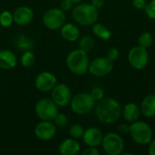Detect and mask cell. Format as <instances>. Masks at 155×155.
Masks as SVG:
<instances>
[{
  "label": "cell",
  "mask_w": 155,
  "mask_h": 155,
  "mask_svg": "<svg viewBox=\"0 0 155 155\" xmlns=\"http://www.w3.org/2000/svg\"><path fill=\"white\" fill-rule=\"evenodd\" d=\"M78 45H79V49L88 53L94 48L95 42H94V39L91 35H84L79 38Z\"/></svg>",
  "instance_id": "23"
},
{
  "label": "cell",
  "mask_w": 155,
  "mask_h": 155,
  "mask_svg": "<svg viewBox=\"0 0 155 155\" xmlns=\"http://www.w3.org/2000/svg\"><path fill=\"white\" fill-rule=\"evenodd\" d=\"M14 45L15 47L23 52L32 50L34 48V41L31 37L25 35H15L14 38Z\"/></svg>",
  "instance_id": "21"
},
{
  "label": "cell",
  "mask_w": 155,
  "mask_h": 155,
  "mask_svg": "<svg viewBox=\"0 0 155 155\" xmlns=\"http://www.w3.org/2000/svg\"><path fill=\"white\" fill-rule=\"evenodd\" d=\"M114 70V62L107 57H97L94 59L90 64L88 71L95 77H104Z\"/></svg>",
  "instance_id": "10"
},
{
  "label": "cell",
  "mask_w": 155,
  "mask_h": 155,
  "mask_svg": "<svg viewBox=\"0 0 155 155\" xmlns=\"http://www.w3.org/2000/svg\"><path fill=\"white\" fill-rule=\"evenodd\" d=\"M146 5V0H133V5L136 9H144Z\"/></svg>",
  "instance_id": "34"
},
{
  "label": "cell",
  "mask_w": 155,
  "mask_h": 155,
  "mask_svg": "<svg viewBox=\"0 0 155 155\" xmlns=\"http://www.w3.org/2000/svg\"><path fill=\"white\" fill-rule=\"evenodd\" d=\"M61 35L66 41L75 42L80 38L81 32L76 25H74L72 23H64L61 27Z\"/></svg>",
  "instance_id": "17"
},
{
  "label": "cell",
  "mask_w": 155,
  "mask_h": 155,
  "mask_svg": "<svg viewBox=\"0 0 155 155\" xmlns=\"http://www.w3.org/2000/svg\"><path fill=\"white\" fill-rule=\"evenodd\" d=\"M72 97L71 89L64 84H56L52 89V100L58 107H64L70 104Z\"/></svg>",
  "instance_id": "11"
},
{
  "label": "cell",
  "mask_w": 155,
  "mask_h": 155,
  "mask_svg": "<svg viewBox=\"0 0 155 155\" xmlns=\"http://www.w3.org/2000/svg\"><path fill=\"white\" fill-rule=\"evenodd\" d=\"M14 22L21 26L30 24L34 18V12L28 6H20L13 13Z\"/></svg>",
  "instance_id": "15"
},
{
  "label": "cell",
  "mask_w": 155,
  "mask_h": 155,
  "mask_svg": "<svg viewBox=\"0 0 155 155\" xmlns=\"http://www.w3.org/2000/svg\"><path fill=\"white\" fill-rule=\"evenodd\" d=\"M90 95L92 96V98L95 102H98V101H100L101 99H103L104 97V89L102 87L96 86V87L92 89V91L90 93Z\"/></svg>",
  "instance_id": "29"
},
{
  "label": "cell",
  "mask_w": 155,
  "mask_h": 155,
  "mask_svg": "<svg viewBox=\"0 0 155 155\" xmlns=\"http://www.w3.org/2000/svg\"><path fill=\"white\" fill-rule=\"evenodd\" d=\"M74 4H78V3H81L83 0H71Z\"/></svg>",
  "instance_id": "38"
},
{
  "label": "cell",
  "mask_w": 155,
  "mask_h": 155,
  "mask_svg": "<svg viewBox=\"0 0 155 155\" xmlns=\"http://www.w3.org/2000/svg\"><path fill=\"white\" fill-rule=\"evenodd\" d=\"M56 134V126L51 121H42L35 128V136L41 141H49Z\"/></svg>",
  "instance_id": "13"
},
{
  "label": "cell",
  "mask_w": 155,
  "mask_h": 155,
  "mask_svg": "<svg viewBox=\"0 0 155 155\" xmlns=\"http://www.w3.org/2000/svg\"><path fill=\"white\" fill-rule=\"evenodd\" d=\"M130 65L136 70L144 69L149 63V54L146 48L140 45L133 47L128 54Z\"/></svg>",
  "instance_id": "9"
},
{
  "label": "cell",
  "mask_w": 155,
  "mask_h": 155,
  "mask_svg": "<svg viewBox=\"0 0 155 155\" xmlns=\"http://www.w3.org/2000/svg\"><path fill=\"white\" fill-rule=\"evenodd\" d=\"M20 62H21V64L25 68H29V67L33 66L34 64L35 63V55L34 52L32 50L24 52V54H22V56L20 58Z\"/></svg>",
  "instance_id": "24"
},
{
  "label": "cell",
  "mask_w": 155,
  "mask_h": 155,
  "mask_svg": "<svg viewBox=\"0 0 155 155\" xmlns=\"http://www.w3.org/2000/svg\"><path fill=\"white\" fill-rule=\"evenodd\" d=\"M153 43V35L150 32H143V34L140 35V36L138 38L139 45L142 47H144L146 49L151 47Z\"/></svg>",
  "instance_id": "25"
},
{
  "label": "cell",
  "mask_w": 155,
  "mask_h": 155,
  "mask_svg": "<svg viewBox=\"0 0 155 155\" xmlns=\"http://www.w3.org/2000/svg\"><path fill=\"white\" fill-rule=\"evenodd\" d=\"M148 153L150 155H155V139L152 140L149 143Z\"/></svg>",
  "instance_id": "37"
},
{
  "label": "cell",
  "mask_w": 155,
  "mask_h": 155,
  "mask_svg": "<svg viewBox=\"0 0 155 155\" xmlns=\"http://www.w3.org/2000/svg\"><path fill=\"white\" fill-rule=\"evenodd\" d=\"M65 12L61 8H50L43 15V23L50 30H56L65 23Z\"/></svg>",
  "instance_id": "8"
},
{
  "label": "cell",
  "mask_w": 155,
  "mask_h": 155,
  "mask_svg": "<svg viewBox=\"0 0 155 155\" xmlns=\"http://www.w3.org/2000/svg\"><path fill=\"white\" fill-rule=\"evenodd\" d=\"M14 22L13 14L9 11H3L0 14V25L4 27H9Z\"/></svg>",
  "instance_id": "27"
},
{
  "label": "cell",
  "mask_w": 155,
  "mask_h": 155,
  "mask_svg": "<svg viewBox=\"0 0 155 155\" xmlns=\"http://www.w3.org/2000/svg\"><path fill=\"white\" fill-rule=\"evenodd\" d=\"M122 115L124 116V120L127 123H129V124L134 123V122L138 121L142 115L141 108L139 105H137L134 103H129L124 107Z\"/></svg>",
  "instance_id": "16"
},
{
  "label": "cell",
  "mask_w": 155,
  "mask_h": 155,
  "mask_svg": "<svg viewBox=\"0 0 155 155\" xmlns=\"http://www.w3.org/2000/svg\"><path fill=\"white\" fill-rule=\"evenodd\" d=\"M123 108L120 103L111 97H104L94 105L97 119L105 124L116 123L122 116Z\"/></svg>",
  "instance_id": "1"
},
{
  "label": "cell",
  "mask_w": 155,
  "mask_h": 155,
  "mask_svg": "<svg viewBox=\"0 0 155 155\" xmlns=\"http://www.w3.org/2000/svg\"><path fill=\"white\" fill-rule=\"evenodd\" d=\"M35 110L41 121H53L58 114V106L52 99L48 98L39 100L35 104Z\"/></svg>",
  "instance_id": "7"
},
{
  "label": "cell",
  "mask_w": 155,
  "mask_h": 155,
  "mask_svg": "<svg viewBox=\"0 0 155 155\" xmlns=\"http://www.w3.org/2000/svg\"><path fill=\"white\" fill-rule=\"evenodd\" d=\"M92 30H93V33L94 35L100 38L101 40H104V41H108L111 37H112V33L111 31L106 27L104 26V25L100 24V23H94L93 25V27H92Z\"/></svg>",
  "instance_id": "22"
},
{
  "label": "cell",
  "mask_w": 155,
  "mask_h": 155,
  "mask_svg": "<svg viewBox=\"0 0 155 155\" xmlns=\"http://www.w3.org/2000/svg\"><path fill=\"white\" fill-rule=\"evenodd\" d=\"M54 124L55 126H58V127H64L67 125L68 124V118L65 114H57L55 115V117L54 118Z\"/></svg>",
  "instance_id": "28"
},
{
  "label": "cell",
  "mask_w": 155,
  "mask_h": 155,
  "mask_svg": "<svg viewBox=\"0 0 155 155\" xmlns=\"http://www.w3.org/2000/svg\"><path fill=\"white\" fill-rule=\"evenodd\" d=\"M95 8L97 9H100L102 7H104V4H105V1L104 0H92V3H91Z\"/></svg>",
  "instance_id": "36"
},
{
  "label": "cell",
  "mask_w": 155,
  "mask_h": 155,
  "mask_svg": "<svg viewBox=\"0 0 155 155\" xmlns=\"http://www.w3.org/2000/svg\"><path fill=\"white\" fill-rule=\"evenodd\" d=\"M72 15L77 24L84 26H88L93 25L97 22L99 12L98 9L95 8L92 4L78 3V5L74 7Z\"/></svg>",
  "instance_id": "2"
},
{
  "label": "cell",
  "mask_w": 155,
  "mask_h": 155,
  "mask_svg": "<svg viewBox=\"0 0 155 155\" xmlns=\"http://www.w3.org/2000/svg\"><path fill=\"white\" fill-rule=\"evenodd\" d=\"M84 155H99L100 152L98 151V149L96 147H91L88 146V148H86L84 152H83Z\"/></svg>",
  "instance_id": "35"
},
{
  "label": "cell",
  "mask_w": 155,
  "mask_h": 155,
  "mask_svg": "<svg viewBox=\"0 0 155 155\" xmlns=\"http://www.w3.org/2000/svg\"><path fill=\"white\" fill-rule=\"evenodd\" d=\"M102 146L106 154L120 155L124 150V141L121 134L111 132L104 135Z\"/></svg>",
  "instance_id": "6"
},
{
  "label": "cell",
  "mask_w": 155,
  "mask_h": 155,
  "mask_svg": "<svg viewBox=\"0 0 155 155\" xmlns=\"http://www.w3.org/2000/svg\"><path fill=\"white\" fill-rule=\"evenodd\" d=\"M57 79L55 75L50 72H42L40 73L35 81V85L37 90L40 92H50L55 86Z\"/></svg>",
  "instance_id": "12"
},
{
  "label": "cell",
  "mask_w": 155,
  "mask_h": 155,
  "mask_svg": "<svg viewBox=\"0 0 155 155\" xmlns=\"http://www.w3.org/2000/svg\"><path fill=\"white\" fill-rule=\"evenodd\" d=\"M84 133V129L83 128L82 125L80 124H73L70 128H69V135L71 136V138L74 139H80L83 137Z\"/></svg>",
  "instance_id": "26"
},
{
  "label": "cell",
  "mask_w": 155,
  "mask_h": 155,
  "mask_svg": "<svg viewBox=\"0 0 155 155\" xmlns=\"http://www.w3.org/2000/svg\"><path fill=\"white\" fill-rule=\"evenodd\" d=\"M142 114L147 118L155 116V94L146 95L140 105Z\"/></svg>",
  "instance_id": "19"
},
{
  "label": "cell",
  "mask_w": 155,
  "mask_h": 155,
  "mask_svg": "<svg viewBox=\"0 0 155 155\" xmlns=\"http://www.w3.org/2000/svg\"><path fill=\"white\" fill-rule=\"evenodd\" d=\"M129 134L134 143L140 145L149 144L153 140V130L149 124L143 121H136L130 124Z\"/></svg>",
  "instance_id": "4"
},
{
  "label": "cell",
  "mask_w": 155,
  "mask_h": 155,
  "mask_svg": "<svg viewBox=\"0 0 155 155\" xmlns=\"http://www.w3.org/2000/svg\"><path fill=\"white\" fill-rule=\"evenodd\" d=\"M119 55H120V51L118 48L116 47H111L108 51H107V54H106V57L111 60L112 62L114 61H116L118 58H119Z\"/></svg>",
  "instance_id": "31"
},
{
  "label": "cell",
  "mask_w": 155,
  "mask_h": 155,
  "mask_svg": "<svg viewBox=\"0 0 155 155\" xmlns=\"http://www.w3.org/2000/svg\"><path fill=\"white\" fill-rule=\"evenodd\" d=\"M17 64V59L15 54L10 50L0 51V68L8 70L14 68Z\"/></svg>",
  "instance_id": "20"
},
{
  "label": "cell",
  "mask_w": 155,
  "mask_h": 155,
  "mask_svg": "<svg viewBox=\"0 0 155 155\" xmlns=\"http://www.w3.org/2000/svg\"><path fill=\"white\" fill-rule=\"evenodd\" d=\"M144 12L150 19L155 20V0H151L149 3H147L146 6L144 7Z\"/></svg>",
  "instance_id": "30"
},
{
  "label": "cell",
  "mask_w": 155,
  "mask_h": 155,
  "mask_svg": "<svg viewBox=\"0 0 155 155\" xmlns=\"http://www.w3.org/2000/svg\"><path fill=\"white\" fill-rule=\"evenodd\" d=\"M73 2L71 0H63L61 2V5H60V8L64 11V12H67L69 10H71L73 8Z\"/></svg>",
  "instance_id": "32"
},
{
  "label": "cell",
  "mask_w": 155,
  "mask_h": 155,
  "mask_svg": "<svg viewBox=\"0 0 155 155\" xmlns=\"http://www.w3.org/2000/svg\"><path fill=\"white\" fill-rule=\"evenodd\" d=\"M154 94H155V93H154Z\"/></svg>",
  "instance_id": "39"
},
{
  "label": "cell",
  "mask_w": 155,
  "mask_h": 155,
  "mask_svg": "<svg viewBox=\"0 0 155 155\" xmlns=\"http://www.w3.org/2000/svg\"><path fill=\"white\" fill-rule=\"evenodd\" d=\"M129 131H130V124H128L127 123H123L118 126V132L120 134H129Z\"/></svg>",
  "instance_id": "33"
},
{
  "label": "cell",
  "mask_w": 155,
  "mask_h": 155,
  "mask_svg": "<svg viewBox=\"0 0 155 155\" xmlns=\"http://www.w3.org/2000/svg\"><path fill=\"white\" fill-rule=\"evenodd\" d=\"M90 61L86 52L81 49L71 51L66 57V65L69 71L76 75L84 74L89 68Z\"/></svg>",
  "instance_id": "3"
},
{
  "label": "cell",
  "mask_w": 155,
  "mask_h": 155,
  "mask_svg": "<svg viewBox=\"0 0 155 155\" xmlns=\"http://www.w3.org/2000/svg\"><path fill=\"white\" fill-rule=\"evenodd\" d=\"M95 105V101L92 98L90 94L80 93L72 97L70 106L72 111L79 115H85L90 114Z\"/></svg>",
  "instance_id": "5"
},
{
  "label": "cell",
  "mask_w": 155,
  "mask_h": 155,
  "mask_svg": "<svg viewBox=\"0 0 155 155\" xmlns=\"http://www.w3.org/2000/svg\"><path fill=\"white\" fill-rule=\"evenodd\" d=\"M80 149V143L74 138L65 139L59 145V153L63 155H76Z\"/></svg>",
  "instance_id": "18"
},
{
  "label": "cell",
  "mask_w": 155,
  "mask_h": 155,
  "mask_svg": "<svg viewBox=\"0 0 155 155\" xmlns=\"http://www.w3.org/2000/svg\"><path fill=\"white\" fill-rule=\"evenodd\" d=\"M82 138L84 140V143L87 146L98 147L99 145L102 144L104 134L97 127H89L86 130H84V133Z\"/></svg>",
  "instance_id": "14"
}]
</instances>
